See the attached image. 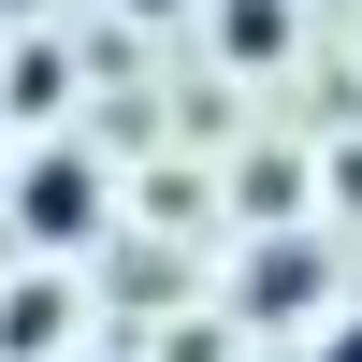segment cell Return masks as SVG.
Returning a JSON list of instances; mask_svg holds the SVG:
<instances>
[{
  "label": "cell",
  "mask_w": 362,
  "mask_h": 362,
  "mask_svg": "<svg viewBox=\"0 0 362 362\" xmlns=\"http://www.w3.org/2000/svg\"><path fill=\"white\" fill-rule=\"evenodd\" d=\"M319 362H362V319H334V334H319Z\"/></svg>",
  "instance_id": "cell-2"
},
{
  "label": "cell",
  "mask_w": 362,
  "mask_h": 362,
  "mask_svg": "<svg viewBox=\"0 0 362 362\" xmlns=\"http://www.w3.org/2000/svg\"><path fill=\"white\" fill-rule=\"evenodd\" d=\"M29 232H87V160H29Z\"/></svg>",
  "instance_id": "cell-1"
}]
</instances>
